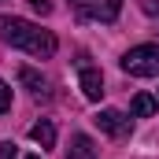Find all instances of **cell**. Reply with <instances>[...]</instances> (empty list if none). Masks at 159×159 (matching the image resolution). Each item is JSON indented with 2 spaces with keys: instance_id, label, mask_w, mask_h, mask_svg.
Returning <instances> with one entry per match:
<instances>
[{
  "instance_id": "obj_1",
  "label": "cell",
  "mask_w": 159,
  "mask_h": 159,
  "mask_svg": "<svg viewBox=\"0 0 159 159\" xmlns=\"http://www.w3.org/2000/svg\"><path fill=\"white\" fill-rule=\"evenodd\" d=\"M0 41L11 44V48H26L37 59L56 56V34L41 30V26L26 22V19H15V15H0Z\"/></svg>"
},
{
  "instance_id": "obj_2",
  "label": "cell",
  "mask_w": 159,
  "mask_h": 159,
  "mask_svg": "<svg viewBox=\"0 0 159 159\" xmlns=\"http://www.w3.org/2000/svg\"><path fill=\"white\" fill-rule=\"evenodd\" d=\"M122 70L133 78H156L159 74V44H137L122 56Z\"/></svg>"
},
{
  "instance_id": "obj_3",
  "label": "cell",
  "mask_w": 159,
  "mask_h": 159,
  "mask_svg": "<svg viewBox=\"0 0 159 159\" xmlns=\"http://www.w3.org/2000/svg\"><path fill=\"white\" fill-rule=\"evenodd\" d=\"M70 4L85 19H100V22H111L119 15V7H122V0H70Z\"/></svg>"
},
{
  "instance_id": "obj_4",
  "label": "cell",
  "mask_w": 159,
  "mask_h": 159,
  "mask_svg": "<svg viewBox=\"0 0 159 159\" xmlns=\"http://www.w3.org/2000/svg\"><path fill=\"white\" fill-rule=\"evenodd\" d=\"M78 85H81V93H85V100H100L104 96V74L96 67H89V63L78 67Z\"/></svg>"
},
{
  "instance_id": "obj_5",
  "label": "cell",
  "mask_w": 159,
  "mask_h": 159,
  "mask_svg": "<svg viewBox=\"0 0 159 159\" xmlns=\"http://www.w3.org/2000/svg\"><path fill=\"white\" fill-rule=\"evenodd\" d=\"M96 126H100L107 137H126V133H129V119H126L122 111H115V107H104V111L96 115Z\"/></svg>"
},
{
  "instance_id": "obj_6",
  "label": "cell",
  "mask_w": 159,
  "mask_h": 159,
  "mask_svg": "<svg viewBox=\"0 0 159 159\" xmlns=\"http://www.w3.org/2000/svg\"><path fill=\"white\" fill-rule=\"evenodd\" d=\"M67 159H96V144L89 133H74L70 137V148H67Z\"/></svg>"
},
{
  "instance_id": "obj_7",
  "label": "cell",
  "mask_w": 159,
  "mask_h": 159,
  "mask_svg": "<svg viewBox=\"0 0 159 159\" xmlns=\"http://www.w3.org/2000/svg\"><path fill=\"white\" fill-rule=\"evenodd\" d=\"M19 81H22V85H26L34 96H48V81L41 78L34 67H22V70H19Z\"/></svg>"
},
{
  "instance_id": "obj_8",
  "label": "cell",
  "mask_w": 159,
  "mask_h": 159,
  "mask_svg": "<svg viewBox=\"0 0 159 159\" xmlns=\"http://www.w3.org/2000/svg\"><path fill=\"white\" fill-rule=\"evenodd\" d=\"M156 107H159V100H156V96H148V93H137V96H133V104H129V111H133L137 119H152V115H156Z\"/></svg>"
},
{
  "instance_id": "obj_9",
  "label": "cell",
  "mask_w": 159,
  "mask_h": 159,
  "mask_svg": "<svg viewBox=\"0 0 159 159\" xmlns=\"http://www.w3.org/2000/svg\"><path fill=\"white\" fill-rule=\"evenodd\" d=\"M30 137L37 141L41 148H56V126H52V122H48V119H41L37 126L30 129Z\"/></svg>"
},
{
  "instance_id": "obj_10",
  "label": "cell",
  "mask_w": 159,
  "mask_h": 159,
  "mask_svg": "<svg viewBox=\"0 0 159 159\" xmlns=\"http://www.w3.org/2000/svg\"><path fill=\"white\" fill-rule=\"evenodd\" d=\"M11 107V89H7V81H0V115Z\"/></svg>"
},
{
  "instance_id": "obj_11",
  "label": "cell",
  "mask_w": 159,
  "mask_h": 159,
  "mask_svg": "<svg viewBox=\"0 0 159 159\" xmlns=\"http://www.w3.org/2000/svg\"><path fill=\"white\" fill-rule=\"evenodd\" d=\"M30 7H34L37 15H48V11H52V4H48V0H30Z\"/></svg>"
},
{
  "instance_id": "obj_12",
  "label": "cell",
  "mask_w": 159,
  "mask_h": 159,
  "mask_svg": "<svg viewBox=\"0 0 159 159\" xmlns=\"http://www.w3.org/2000/svg\"><path fill=\"white\" fill-rule=\"evenodd\" d=\"M0 159H15V144H0Z\"/></svg>"
},
{
  "instance_id": "obj_13",
  "label": "cell",
  "mask_w": 159,
  "mask_h": 159,
  "mask_svg": "<svg viewBox=\"0 0 159 159\" xmlns=\"http://www.w3.org/2000/svg\"><path fill=\"white\" fill-rule=\"evenodd\" d=\"M26 159H41V156H26Z\"/></svg>"
}]
</instances>
